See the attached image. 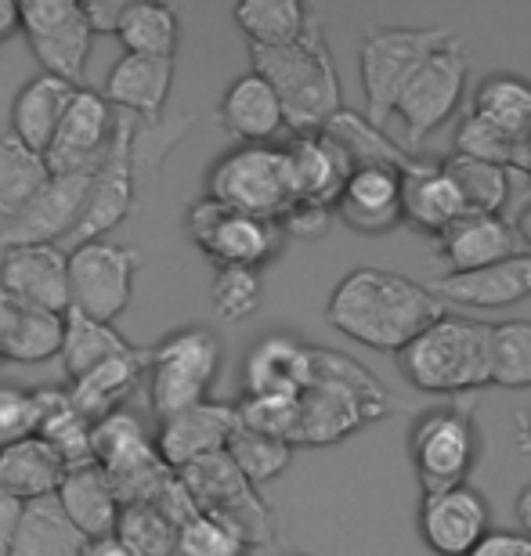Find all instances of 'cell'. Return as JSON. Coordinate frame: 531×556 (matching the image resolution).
Here are the masks:
<instances>
[{"instance_id": "6da1fadb", "label": "cell", "mask_w": 531, "mask_h": 556, "mask_svg": "<svg viewBox=\"0 0 531 556\" xmlns=\"http://www.w3.org/2000/svg\"><path fill=\"white\" fill-rule=\"evenodd\" d=\"M448 315V304L434 296L423 282L383 271L354 268L337 282L326 304V321L340 337L369 351H402L430 321Z\"/></svg>"}, {"instance_id": "7a4b0ae2", "label": "cell", "mask_w": 531, "mask_h": 556, "mask_svg": "<svg viewBox=\"0 0 531 556\" xmlns=\"http://www.w3.org/2000/svg\"><path fill=\"white\" fill-rule=\"evenodd\" d=\"M394 408L387 387L354 362L351 354L315 348L312 351V383L296 394V427L293 448H326L358 433L369 422L383 419Z\"/></svg>"}, {"instance_id": "3957f363", "label": "cell", "mask_w": 531, "mask_h": 556, "mask_svg": "<svg viewBox=\"0 0 531 556\" xmlns=\"http://www.w3.org/2000/svg\"><path fill=\"white\" fill-rule=\"evenodd\" d=\"M253 73L264 76L282 105V119L293 135H318L344 109L340 73L326 43L323 22L312 26L296 43L286 48H250Z\"/></svg>"}, {"instance_id": "277c9868", "label": "cell", "mask_w": 531, "mask_h": 556, "mask_svg": "<svg viewBox=\"0 0 531 556\" xmlns=\"http://www.w3.org/2000/svg\"><path fill=\"white\" fill-rule=\"evenodd\" d=\"M492 326L473 318L441 315L397 351V369L423 394H463L492 383L489 369Z\"/></svg>"}, {"instance_id": "5b68a950", "label": "cell", "mask_w": 531, "mask_h": 556, "mask_svg": "<svg viewBox=\"0 0 531 556\" xmlns=\"http://www.w3.org/2000/svg\"><path fill=\"white\" fill-rule=\"evenodd\" d=\"M456 33L448 26H369L358 48L365 124L383 130L408 80Z\"/></svg>"}, {"instance_id": "8992f818", "label": "cell", "mask_w": 531, "mask_h": 556, "mask_svg": "<svg viewBox=\"0 0 531 556\" xmlns=\"http://www.w3.org/2000/svg\"><path fill=\"white\" fill-rule=\"evenodd\" d=\"M220 362H225V343L214 329L185 326L163 337L149 351V405L156 419L174 416L181 408L210 402Z\"/></svg>"}, {"instance_id": "52a82bcc", "label": "cell", "mask_w": 531, "mask_h": 556, "mask_svg": "<svg viewBox=\"0 0 531 556\" xmlns=\"http://www.w3.org/2000/svg\"><path fill=\"white\" fill-rule=\"evenodd\" d=\"M177 481L185 484V492L199 514L214 517L228 531H236V535L246 542V549L275 542L271 506L264 503V495L257 488L236 470V463H231L225 452L188 463L185 470H177Z\"/></svg>"}, {"instance_id": "ba28073f", "label": "cell", "mask_w": 531, "mask_h": 556, "mask_svg": "<svg viewBox=\"0 0 531 556\" xmlns=\"http://www.w3.org/2000/svg\"><path fill=\"white\" fill-rule=\"evenodd\" d=\"M206 195L239 214L279 220L293 206L282 144H236L210 166Z\"/></svg>"}, {"instance_id": "9c48e42d", "label": "cell", "mask_w": 531, "mask_h": 556, "mask_svg": "<svg viewBox=\"0 0 531 556\" xmlns=\"http://www.w3.org/2000/svg\"><path fill=\"white\" fill-rule=\"evenodd\" d=\"M478 455H481V433L478 422H473L470 405L430 408L408 430V459H413L416 481L423 488V495L467 484Z\"/></svg>"}, {"instance_id": "30bf717a", "label": "cell", "mask_w": 531, "mask_h": 556, "mask_svg": "<svg viewBox=\"0 0 531 556\" xmlns=\"http://www.w3.org/2000/svg\"><path fill=\"white\" fill-rule=\"evenodd\" d=\"M188 236L199 250L206 253L217 268H264L268 261L279 257L282 250V228L279 220H264L239 214V210L220 206L217 199H195L188 206Z\"/></svg>"}, {"instance_id": "8fae6325", "label": "cell", "mask_w": 531, "mask_h": 556, "mask_svg": "<svg viewBox=\"0 0 531 556\" xmlns=\"http://www.w3.org/2000/svg\"><path fill=\"white\" fill-rule=\"evenodd\" d=\"M18 33L43 73L84 87L94 33L80 0H26L18 4Z\"/></svg>"}, {"instance_id": "7c38bea8", "label": "cell", "mask_w": 531, "mask_h": 556, "mask_svg": "<svg viewBox=\"0 0 531 556\" xmlns=\"http://www.w3.org/2000/svg\"><path fill=\"white\" fill-rule=\"evenodd\" d=\"M141 250L113 239L80 242L69 253V307L94 321H116L135 296Z\"/></svg>"}, {"instance_id": "4fadbf2b", "label": "cell", "mask_w": 531, "mask_h": 556, "mask_svg": "<svg viewBox=\"0 0 531 556\" xmlns=\"http://www.w3.org/2000/svg\"><path fill=\"white\" fill-rule=\"evenodd\" d=\"M467 80H470V59H467V51H463L459 37L445 40L423 65H419V73L408 80V87L394 105V116L402 119L408 152H416L438 127L448 124Z\"/></svg>"}, {"instance_id": "5bb4252c", "label": "cell", "mask_w": 531, "mask_h": 556, "mask_svg": "<svg viewBox=\"0 0 531 556\" xmlns=\"http://www.w3.org/2000/svg\"><path fill=\"white\" fill-rule=\"evenodd\" d=\"M130 138H135V116H116L113 141H109L105 155L98 160L91 181H87L84 214L76 220L69 239L76 242L105 239V231H113L130 217V210H135L141 195L135 160H130Z\"/></svg>"}, {"instance_id": "9a60e30c", "label": "cell", "mask_w": 531, "mask_h": 556, "mask_svg": "<svg viewBox=\"0 0 531 556\" xmlns=\"http://www.w3.org/2000/svg\"><path fill=\"white\" fill-rule=\"evenodd\" d=\"M91 174H51L48 185L0 228V247H62L84 214Z\"/></svg>"}, {"instance_id": "2e32d148", "label": "cell", "mask_w": 531, "mask_h": 556, "mask_svg": "<svg viewBox=\"0 0 531 556\" xmlns=\"http://www.w3.org/2000/svg\"><path fill=\"white\" fill-rule=\"evenodd\" d=\"M113 130L116 113L102 98V91L76 87L69 105H65L62 124L54 130L48 152H43V163H48L51 174H91L105 155L109 141H113Z\"/></svg>"}, {"instance_id": "e0dca14e", "label": "cell", "mask_w": 531, "mask_h": 556, "mask_svg": "<svg viewBox=\"0 0 531 556\" xmlns=\"http://www.w3.org/2000/svg\"><path fill=\"white\" fill-rule=\"evenodd\" d=\"M492 531V509L478 488L456 484L419 503V539L438 556H467Z\"/></svg>"}, {"instance_id": "ac0fdd59", "label": "cell", "mask_w": 531, "mask_h": 556, "mask_svg": "<svg viewBox=\"0 0 531 556\" xmlns=\"http://www.w3.org/2000/svg\"><path fill=\"white\" fill-rule=\"evenodd\" d=\"M236 427H239L236 405L199 402L192 408H181V413H174V416H163L152 444H156L160 463L177 473V470H185L188 463L225 452V444Z\"/></svg>"}, {"instance_id": "d6986e66", "label": "cell", "mask_w": 531, "mask_h": 556, "mask_svg": "<svg viewBox=\"0 0 531 556\" xmlns=\"http://www.w3.org/2000/svg\"><path fill=\"white\" fill-rule=\"evenodd\" d=\"M333 217L358 236H391L402 220V174L383 163L354 166L340 188Z\"/></svg>"}, {"instance_id": "ffe728a7", "label": "cell", "mask_w": 531, "mask_h": 556, "mask_svg": "<svg viewBox=\"0 0 531 556\" xmlns=\"http://www.w3.org/2000/svg\"><path fill=\"white\" fill-rule=\"evenodd\" d=\"M0 289L26 307L69 311V253L62 247H11L0 261Z\"/></svg>"}, {"instance_id": "44dd1931", "label": "cell", "mask_w": 531, "mask_h": 556, "mask_svg": "<svg viewBox=\"0 0 531 556\" xmlns=\"http://www.w3.org/2000/svg\"><path fill=\"white\" fill-rule=\"evenodd\" d=\"M282 155H286V170H290L293 203L333 210L340 188H344V181L354 170L344 144L329 138L326 130H318V135H296L290 144H282Z\"/></svg>"}, {"instance_id": "7402d4cb", "label": "cell", "mask_w": 531, "mask_h": 556, "mask_svg": "<svg viewBox=\"0 0 531 556\" xmlns=\"http://www.w3.org/2000/svg\"><path fill=\"white\" fill-rule=\"evenodd\" d=\"M434 296L445 304L478 307V311H500L514 307L531 296V253H517V257L495 261L489 268L467 271V275H441L427 282Z\"/></svg>"}, {"instance_id": "603a6c76", "label": "cell", "mask_w": 531, "mask_h": 556, "mask_svg": "<svg viewBox=\"0 0 531 556\" xmlns=\"http://www.w3.org/2000/svg\"><path fill=\"white\" fill-rule=\"evenodd\" d=\"M434 242H438L441 264L448 268L445 275H467V271L489 268L495 261L524 253L514 225L495 214H463L456 225H448Z\"/></svg>"}, {"instance_id": "cb8c5ba5", "label": "cell", "mask_w": 531, "mask_h": 556, "mask_svg": "<svg viewBox=\"0 0 531 556\" xmlns=\"http://www.w3.org/2000/svg\"><path fill=\"white\" fill-rule=\"evenodd\" d=\"M177 62L174 59H149V54H124L105 76L102 98L116 105L124 116L135 119H163L170 87H174Z\"/></svg>"}, {"instance_id": "d4e9b609", "label": "cell", "mask_w": 531, "mask_h": 556, "mask_svg": "<svg viewBox=\"0 0 531 556\" xmlns=\"http://www.w3.org/2000/svg\"><path fill=\"white\" fill-rule=\"evenodd\" d=\"M312 351L286 332H271L253 343L246 358V397H296L312 383Z\"/></svg>"}, {"instance_id": "484cf974", "label": "cell", "mask_w": 531, "mask_h": 556, "mask_svg": "<svg viewBox=\"0 0 531 556\" xmlns=\"http://www.w3.org/2000/svg\"><path fill=\"white\" fill-rule=\"evenodd\" d=\"M467 214L459 192L441 170V163L416 160L402 170V220L413 225L423 236H441L448 225Z\"/></svg>"}, {"instance_id": "4316f807", "label": "cell", "mask_w": 531, "mask_h": 556, "mask_svg": "<svg viewBox=\"0 0 531 556\" xmlns=\"http://www.w3.org/2000/svg\"><path fill=\"white\" fill-rule=\"evenodd\" d=\"M217 119L239 144H271V138H279V130L286 127L279 98L268 80L253 70L228 84L217 105Z\"/></svg>"}, {"instance_id": "83f0119b", "label": "cell", "mask_w": 531, "mask_h": 556, "mask_svg": "<svg viewBox=\"0 0 531 556\" xmlns=\"http://www.w3.org/2000/svg\"><path fill=\"white\" fill-rule=\"evenodd\" d=\"M54 498H59L65 520H69L87 542L109 539L116 531L119 498H116L113 484H109V477L98 463H84V466L65 470Z\"/></svg>"}, {"instance_id": "f1b7e54d", "label": "cell", "mask_w": 531, "mask_h": 556, "mask_svg": "<svg viewBox=\"0 0 531 556\" xmlns=\"http://www.w3.org/2000/svg\"><path fill=\"white\" fill-rule=\"evenodd\" d=\"M76 87L65 84V80H54V76L40 73L33 76L18 87L15 102H11V119H8V130L15 135L26 149L33 152H48V144L59 130L62 116H65V105H69Z\"/></svg>"}, {"instance_id": "f546056e", "label": "cell", "mask_w": 531, "mask_h": 556, "mask_svg": "<svg viewBox=\"0 0 531 556\" xmlns=\"http://www.w3.org/2000/svg\"><path fill=\"white\" fill-rule=\"evenodd\" d=\"M146 369H149V351H127L119 358L98 365L80 380H73L65 391H69V402L80 408V413L98 422L109 413H119L127 405V397L138 391V383L146 380Z\"/></svg>"}, {"instance_id": "4dcf8cb0", "label": "cell", "mask_w": 531, "mask_h": 556, "mask_svg": "<svg viewBox=\"0 0 531 556\" xmlns=\"http://www.w3.org/2000/svg\"><path fill=\"white\" fill-rule=\"evenodd\" d=\"M65 470H69V466L62 463V455L43 438H37V433L0 448V488H4L8 495H15L18 503L51 498L59 492Z\"/></svg>"}, {"instance_id": "1f68e13d", "label": "cell", "mask_w": 531, "mask_h": 556, "mask_svg": "<svg viewBox=\"0 0 531 556\" xmlns=\"http://www.w3.org/2000/svg\"><path fill=\"white\" fill-rule=\"evenodd\" d=\"M135 351V343H130L127 337H119V329L113 326V321H94L80 315V311H65V326H62V372L73 380H80V376H87L91 369H98V365L113 362L119 358V354Z\"/></svg>"}, {"instance_id": "d6a6232c", "label": "cell", "mask_w": 531, "mask_h": 556, "mask_svg": "<svg viewBox=\"0 0 531 556\" xmlns=\"http://www.w3.org/2000/svg\"><path fill=\"white\" fill-rule=\"evenodd\" d=\"M470 116H478L481 124H489L503 135L531 144V84L524 76L514 73H495L473 87L470 98Z\"/></svg>"}, {"instance_id": "836d02e7", "label": "cell", "mask_w": 531, "mask_h": 556, "mask_svg": "<svg viewBox=\"0 0 531 556\" xmlns=\"http://www.w3.org/2000/svg\"><path fill=\"white\" fill-rule=\"evenodd\" d=\"M37 405H40L37 438L48 441L51 448L62 455V463L69 466V470L73 466L94 463L91 459V427L94 422L69 402V391H62V387H40Z\"/></svg>"}, {"instance_id": "e575fe53", "label": "cell", "mask_w": 531, "mask_h": 556, "mask_svg": "<svg viewBox=\"0 0 531 556\" xmlns=\"http://www.w3.org/2000/svg\"><path fill=\"white\" fill-rule=\"evenodd\" d=\"M84 542L87 539L65 520L59 498L51 495L26 503L8 556H80Z\"/></svg>"}, {"instance_id": "d590c367", "label": "cell", "mask_w": 531, "mask_h": 556, "mask_svg": "<svg viewBox=\"0 0 531 556\" xmlns=\"http://www.w3.org/2000/svg\"><path fill=\"white\" fill-rule=\"evenodd\" d=\"M441 170H445L452 188L459 192L467 214L503 217V210L514 195V170L495 166V163L470 160V155H459V152L445 155V160H441Z\"/></svg>"}, {"instance_id": "8d00e7d4", "label": "cell", "mask_w": 531, "mask_h": 556, "mask_svg": "<svg viewBox=\"0 0 531 556\" xmlns=\"http://www.w3.org/2000/svg\"><path fill=\"white\" fill-rule=\"evenodd\" d=\"M231 18L246 33L250 48H286L304 37L315 15L296 0H242Z\"/></svg>"}, {"instance_id": "74e56055", "label": "cell", "mask_w": 531, "mask_h": 556, "mask_svg": "<svg viewBox=\"0 0 531 556\" xmlns=\"http://www.w3.org/2000/svg\"><path fill=\"white\" fill-rule=\"evenodd\" d=\"M48 163L40 152L26 149L8 127H0V228L48 185Z\"/></svg>"}, {"instance_id": "f35d334b", "label": "cell", "mask_w": 531, "mask_h": 556, "mask_svg": "<svg viewBox=\"0 0 531 556\" xmlns=\"http://www.w3.org/2000/svg\"><path fill=\"white\" fill-rule=\"evenodd\" d=\"M113 37L124 43L127 54L174 59L181 43V22L170 4H127Z\"/></svg>"}, {"instance_id": "ab89813d", "label": "cell", "mask_w": 531, "mask_h": 556, "mask_svg": "<svg viewBox=\"0 0 531 556\" xmlns=\"http://www.w3.org/2000/svg\"><path fill=\"white\" fill-rule=\"evenodd\" d=\"M62 326L65 315H51V311L18 304L15 321H11V332L4 340V351H0V362L8 358L18 365H37L54 358L62 351Z\"/></svg>"}, {"instance_id": "60d3db41", "label": "cell", "mask_w": 531, "mask_h": 556, "mask_svg": "<svg viewBox=\"0 0 531 556\" xmlns=\"http://www.w3.org/2000/svg\"><path fill=\"white\" fill-rule=\"evenodd\" d=\"M225 455L236 463V470L246 477L253 488L275 481L290 470L293 463V444H286L279 438H268V433H257L250 427H239L231 430V438L225 444Z\"/></svg>"}, {"instance_id": "b9f144b4", "label": "cell", "mask_w": 531, "mask_h": 556, "mask_svg": "<svg viewBox=\"0 0 531 556\" xmlns=\"http://www.w3.org/2000/svg\"><path fill=\"white\" fill-rule=\"evenodd\" d=\"M452 152L470 155V160H481V163L506 166V170H514V174H528V166H531V144L503 135V130H495L489 124H481V119L470 113L459 119L456 149Z\"/></svg>"}, {"instance_id": "7bdbcfd3", "label": "cell", "mask_w": 531, "mask_h": 556, "mask_svg": "<svg viewBox=\"0 0 531 556\" xmlns=\"http://www.w3.org/2000/svg\"><path fill=\"white\" fill-rule=\"evenodd\" d=\"M489 369L495 387H531V321H503L489 337Z\"/></svg>"}, {"instance_id": "ee69618b", "label": "cell", "mask_w": 531, "mask_h": 556, "mask_svg": "<svg viewBox=\"0 0 531 556\" xmlns=\"http://www.w3.org/2000/svg\"><path fill=\"white\" fill-rule=\"evenodd\" d=\"M113 535L135 556H170L177 528L167 520V514L152 503H127V506H119V520H116Z\"/></svg>"}, {"instance_id": "f6af8a7d", "label": "cell", "mask_w": 531, "mask_h": 556, "mask_svg": "<svg viewBox=\"0 0 531 556\" xmlns=\"http://www.w3.org/2000/svg\"><path fill=\"white\" fill-rule=\"evenodd\" d=\"M210 300L225 321H246L264 304V278L257 268H217Z\"/></svg>"}, {"instance_id": "bcb514c9", "label": "cell", "mask_w": 531, "mask_h": 556, "mask_svg": "<svg viewBox=\"0 0 531 556\" xmlns=\"http://www.w3.org/2000/svg\"><path fill=\"white\" fill-rule=\"evenodd\" d=\"M246 542L236 531H228L220 520L195 514L177 528L174 553L170 556H246Z\"/></svg>"}, {"instance_id": "7dc6e473", "label": "cell", "mask_w": 531, "mask_h": 556, "mask_svg": "<svg viewBox=\"0 0 531 556\" xmlns=\"http://www.w3.org/2000/svg\"><path fill=\"white\" fill-rule=\"evenodd\" d=\"M37 422H40L37 391H26V387H15V383H0V448L33 438Z\"/></svg>"}, {"instance_id": "c3c4849f", "label": "cell", "mask_w": 531, "mask_h": 556, "mask_svg": "<svg viewBox=\"0 0 531 556\" xmlns=\"http://www.w3.org/2000/svg\"><path fill=\"white\" fill-rule=\"evenodd\" d=\"M329 225H333V210L312 206V203H293L279 217L282 236H293V239H323L329 231Z\"/></svg>"}, {"instance_id": "681fc988", "label": "cell", "mask_w": 531, "mask_h": 556, "mask_svg": "<svg viewBox=\"0 0 531 556\" xmlns=\"http://www.w3.org/2000/svg\"><path fill=\"white\" fill-rule=\"evenodd\" d=\"M467 556H531V539L521 531H489Z\"/></svg>"}, {"instance_id": "f907efd6", "label": "cell", "mask_w": 531, "mask_h": 556, "mask_svg": "<svg viewBox=\"0 0 531 556\" xmlns=\"http://www.w3.org/2000/svg\"><path fill=\"white\" fill-rule=\"evenodd\" d=\"M84 15L91 22V33H116L119 15H124V0H80Z\"/></svg>"}, {"instance_id": "816d5d0a", "label": "cell", "mask_w": 531, "mask_h": 556, "mask_svg": "<svg viewBox=\"0 0 531 556\" xmlns=\"http://www.w3.org/2000/svg\"><path fill=\"white\" fill-rule=\"evenodd\" d=\"M22 509H26V503H18L15 495H8L4 488H0V556L11 553V542H15Z\"/></svg>"}, {"instance_id": "f5cc1de1", "label": "cell", "mask_w": 531, "mask_h": 556, "mask_svg": "<svg viewBox=\"0 0 531 556\" xmlns=\"http://www.w3.org/2000/svg\"><path fill=\"white\" fill-rule=\"evenodd\" d=\"M80 556H135V553H130L116 535H109V539L84 542V553H80Z\"/></svg>"}, {"instance_id": "db71d44e", "label": "cell", "mask_w": 531, "mask_h": 556, "mask_svg": "<svg viewBox=\"0 0 531 556\" xmlns=\"http://www.w3.org/2000/svg\"><path fill=\"white\" fill-rule=\"evenodd\" d=\"M514 517H517V528H521V535L531 539V481L521 488V492H517Z\"/></svg>"}, {"instance_id": "11a10c76", "label": "cell", "mask_w": 531, "mask_h": 556, "mask_svg": "<svg viewBox=\"0 0 531 556\" xmlns=\"http://www.w3.org/2000/svg\"><path fill=\"white\" fill-rule=\"evenodd\" d=\"M11 37H18V4L0 0V43H8Z\"/></svg>"}, {"instance_id": "9f6ffc18", "label": "cell", "mask_w": 531, "mask_h": 556, "mask_svg": "<svg viewBox=\"0 0 531 556\" xmlns=\"http://www.w3.org/2000/svg\"><path fill=\"white\" fill-rule=\"evenodd\" d=\"M15 311H18V300H11L4 289H0V351H4V340L11 332V321H15Z\"/></svg>"}, {"instance_id": "6f0895ef", "label": "cell", "mask_w": 531, "mask_h": 556, "mask_svg": "<svg viewBox=\"0 0 531 556\" xmlns=\"http://www.w3.org/2000/svg\"><path fill=\"white\" fill-rule=\"evenodd\" d=\"M514 231H517V239H521V250L531 253V203L521 210V217L514 220Z\"/></svg>"}, {"instance_id": "680465c9", "label": "cell", "mask_w": 531, "mask_h": 556, "mask_svg": "<svg viewBox=\"0 0 531 556\" xmlns=\"http://www.w3.org/2000/svg\"><path fill=\"white\" fill-rule=\"evenodd\" d=\"M514 422H517V444H521L524 452H531V413H517Z\"/></svg>"}, {"instance_id": "91938a15", "label": "cell", "mask_w": 531, "mask_h": 556, "mask_svg": "<svg viewBox=\"0 0 531 556\" xmlns=\"http://www.w3.org/2000/svg\"><path fill=\"white\" fill-rule=\"evenodd\" d=\"M290 556H307V553H290Z\"/></svg>"}, {"instance_id": "94428289", "label": "cell", "mask_w": 531, "mask_h": 556, "mask_svg": "<svg viewBox=\"0 0 531 556\" xmlns=\"http://www.w3.org/2000/svg\"><path fill=\"white\" fill-rule=\"evenodd\" d=\"M528 177H531V166H528Z\"/></svg>"}]
</instances>
